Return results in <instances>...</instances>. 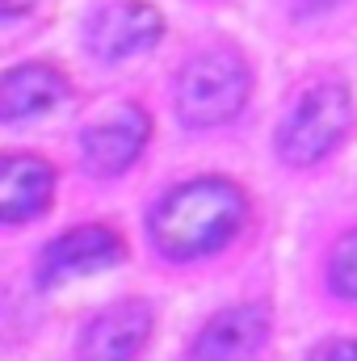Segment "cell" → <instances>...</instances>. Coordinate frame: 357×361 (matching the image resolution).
<instances>
[{
  "label": "cell",
  "instance_id": "obj_1",
  "mask_svg": "<svg viewBox=\"0 0 357 361\" xmlns=\"http://www.w3.org/2000/svg\"><path fill=\"white\" fill-rule=\"evenodd\" d=\"M248 219V197L240 185L223 177H202V180H185L177 189H169L152 219V244L160 257L169 261H198L219 252L223 244L236 240V231Z\"/></svg>",
  "mask_w": 357,
  "mask_h": 361
},
{
  "label": "cell",
  "instance_id": "obj_2",
  "mask_svg": "<svg viewBox=\"0 0 357 361\" xmlns=\"http://www.w3.org/2000/svg\"><path fill=\"white\" fill-rule=\"evenodd\" d=\"M248 101V63L227 51H202L181 68L177 80V114L185 118V126H223L231 122Z\"/></svg>",
  "mask_w": 357,
  "mask_h": 361
},
{
  "label": "cell",
  "instance_id": "obj_3",
  "mask_svg": "<svg viewBox=\"0 0 357 361\" xmlns=\"http://www.w3.org/2000/svg\"><path fill=\"white\" fill-rule=\"evenodd\" d=\"M349 122H353V101H349L345 85H315L286 114V122L277 130V152L294 169L320 164L349 135Z\"/></svg>",
  "mask_w": 357,
  "mask_h": 361
},
{
  "label": "cell",
  "instance_id": "obj_4",
  "mask_svg": "<svg viewBox=\"0 0 357 361\" xmlns=\"http://www.w3.org/2000/svg\"><path fill=\"white\" fill-rule=\"evenodd\" d=\"M122 257H126V248H122V235L114 227H97V223L92 227H72V231H63L59 240L47 244V252L38 261V286L55 290V286L92 277V273H105Z\"/></svg>",
  "mask_w": 357,
  "mask_h": 361
},
{
  "label": "cell",
  "instance_id": "obj_5",
  "mask_svg": "<svg viewBox=\"0 0 357 361\" xmlns=\"http://www.w3.org/2000/svg\"><path fill=\"white\" fill-rule=\"evenodd\" d=\"M147 135H152V122H147V114H143L139 105H122V109H114L109 118L92 122L89 130L80 135V152H85L89 173H97V177H118V173H126V169L143 156Z\"/></svg>",
  "mask_w": 357,
  "mask_h": 361
},
{
  "label": "cell",
  "instance_id": "obj_6",
  "mask_svg": "<svg viewBox=\"0 0 357 361\" xmlns=\"http://www.w3.org/2000/svg\"><path fill=\"white\" fill-rule=\"evenodd\" d=\"M147 341H152V307L126 298L85 324L76 353L80 361H135Z\"/></svg>",
  "mask_w": 357,
  "mask_h": 361
},
{
  "label": "cell",
  "instance_id": "obj_7",
  "mask_svg": "<svg viewBox=\"0 0 357 361\" xmlns=\"http://www.w3.org/2000/svg\"><path fill=\"white\" fill-rule=\"evenodd\" d=\"M164 21L152 4L143 0H118V4H105L97 8L89 21V51L97 59H126V55H139L147 51L156 38H160Z\"/></svg>",
  "mask_w": 357,
  "mask_h": 361
},
{
  "label": "cell",
  "instance_id": "obj_8",
  "mask_svg": "<svg viewBox=\"0 0 357 361\" xmlns=\"http://www.w3.org/2000/svg\"><path fill=\"white\" fill-rule=\"evenodd\" d=\"M269 336V311L261 302L227 307L193 336L189 361H248Z\"/></svg>",
  "mask_w": 357,
  "mask_h": 361
},
{
  "label": "cell",
  "instance_id": "obj_9",
  "mask_svg": "<svg viewBox=\"0 0 357 361\" xmlns=\"http://www.w3.org/2000/svg\"><path fill=\"white\" fill-rule=\"evenodd\" d=\"M55 193V169L42 156H4L0 164V219L25 223L38 219L51 206Z\"/></svg>",
  "mask_w": 357,
  "mask_h": 361
},
{
  "label": "cell",
  "instance_id": "obj_10",
  "mask_svg": "<svg viewBox=\"0 0 357 361\" xmlns=\"http://www.w3.org/2000/svg\"><path fill=\"white\" fill-rule=\"evenodd\" d=\"M63 97H68V80H63L51 63H21V68H13V72L4 76V89H0V118H4V122L34 118V114L55 109Z\"/></svg>",
  "mask_w": 357,
  "mask_h": 361
},
{
  "label": "cell",
  "instance_id": "obj_11",
  "mask_svg": "<svg viewBox=\"0 0 357 361\" xmlns=\"http://www.w3.org/2000/svg\"><path fill=\"white\" fill-rule=\"evenodd\" d=\"M328 286H332V294L357 302V231L345 235L332 248V257H328Z\"/></svg>",
  "mask_w": 357,
  "mask_h": 361
},
{
  "label": "cell",
  "instance_id": "obj_12",
  "mask_svg": "<svg viewBox=\"0 0 357 361\" xmlns=\"http://www.w3.org/2000/svg\"><path fill=\"white\" fill-rule=\"evenodd\" d=\"M307 361H357V341H349V336H341V341H324V345L311 349V357Z\"/></svg>",
  "mask_w": 357,
  "mask_h": 361
}]
</instances>
